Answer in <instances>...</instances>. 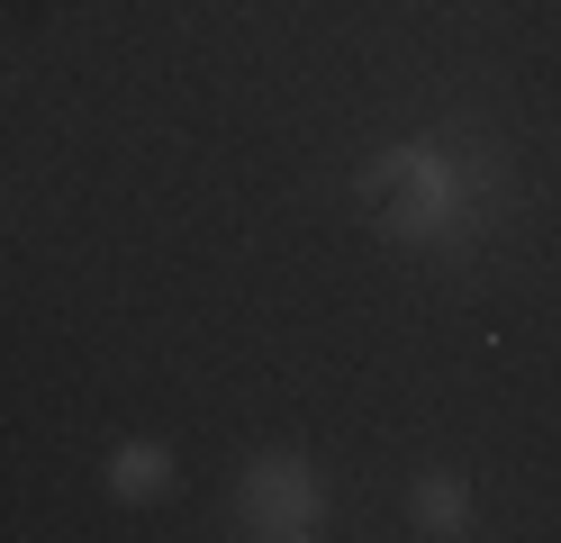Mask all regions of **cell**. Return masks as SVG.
Wrapping results in <instances>:
<instances>
[{"label": "cell", "instance_id": "1", "mask_svg": "<svg viewBox=\"0 0 561 543\" xmlns=\"http://www.w3.org/2000/svg\"><path fill=\"white\" fill-rule=\"evenodd\" d=\"M363 200L380 208V227L390 236H444L453 217H462V181L435 145H399V155H380L363 172Z\"/></svg>", "mask_w": 561, "mask_h": 543}, {"label": "cell", "instance_id": "2", "mask_svg": "<svg viewBox=\"0 0 561 543\" xmlns=\"http://www.w3.org/2000/svg\"><path fill=\"white\" fill-rule=\"evenodd\" d=\"M236 517L244 534H318V471H308L299 453H263V462H244V480H236Z\"/></svg>", "mask_w": 561, "mask_h": 543}, {"label": "cell", "instance_id": "3", "mask_svg": "<svg viewBox=\"0 0 561 543\" xmlns=\"http://www.w3.org/2000/svg\"><path fill=\"white\" fill-rule=\"evenodd\" d=\"M163 489H172V453H163V444H118V453H110V498L146 507V498H163Z\"/></svg>", "mask_w": 561, "mask_h": 543}, {"label": "cell", "instance_id": "4", "mask_svg": "<svg viewBox=\"0 0 561 543\" xmlns=\"http://www.w3.org/2000/svg\"><path fill=\"white\" fill-rule=\"evenodd\" d=\"M408 517L426 534H471V489L453 480V471H426V480L408 489Z\"/></svg>", "mask_w": 561, "mask_h": 543}]
</instances>
